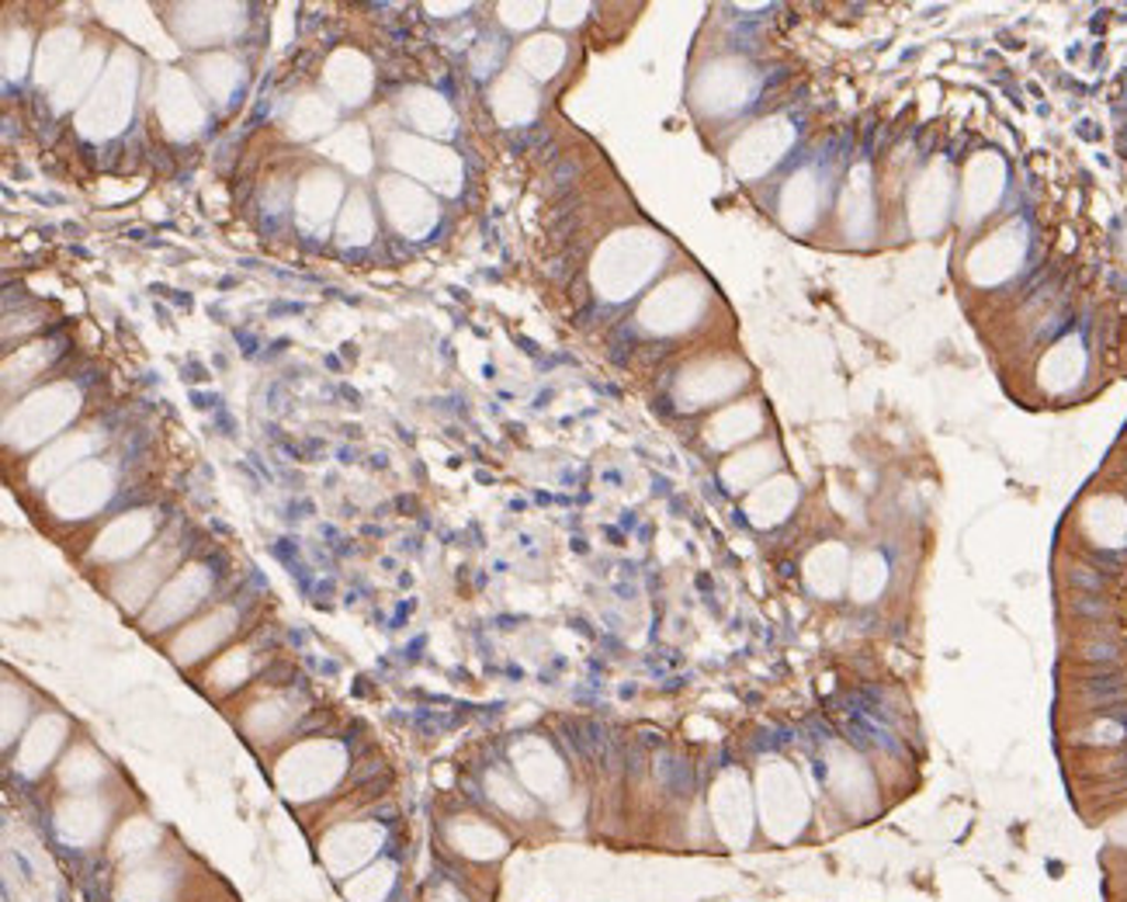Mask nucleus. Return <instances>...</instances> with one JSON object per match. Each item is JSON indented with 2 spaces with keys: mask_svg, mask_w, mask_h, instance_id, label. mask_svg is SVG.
<instances>
[{
  "mask_svg": "<svg viewBox=\"0 0 1127 902\" xmlns=\"http://www.w3.org/2000/svg\"><path fill=\"white\" fill-rule=\"evenodd\" d=\"M1072 593H1103V587H1107V577H1103V569L1096 566H1086V563H1072L1069 566V574H1065Z\"/></svg>",
  "mask_w": 1127,
  "mask_h": 902,
  "instance_id": "20e7f679",
  "label": "nucleus"
},
{
  "mask_svg": "<svg viewBox=\"0 0 1127 902\" xmlns=\"http://www.w3.org/2000/svg\"><path fill=\"white\" fill-rule=\"evenodd\" d=\"M236 344L243 347V355H247V358H254V355H257V347H260L250 330H236Z\"/></svg>",
  "mask_w": 1127,
  "mask_h": 902,
  "instance_id": "423d86ee",
  "label": "nucleus"
},
{
  "mask_svg": "<svg viewBox=\"0 0 1127 902\" xmlns=\"http://www.w3.org/2000/svg\"><path fill=\"white\" fill-rule=\"evenodd\" d=\"M1079 371H1082V350H1079L1075 341L1058 344V347L1051 350V355L1045 358V365H1041V376H1045V382H1048L1055 392H1062V389L1075 386Z\"/></svg>",
  "mask_w": 1127,
  "mask_h": 902,
  "instance_id": "f03ea898",
  "label": "nucleus"
},
{
  "mask_svg": "<svg viewBox=\"0 0 1127 902\" xmlns=\"http://www.w3.org/2000/svg\"><path fill=\"white\" fill-rule=\"evenodd\" d=\"M341 396H344V400H350V403H355V407H358V400H361V396H358V389H350V386H341Z\"/></svg>",
  "mask_w": 1127,
  "mask_h": 902,
  "instance_id": "9d476101",
  "label": "nucleus"
},
{
  "mask_svg": "<svg viewBox=\"0 0 1127 902\" xmlns=\"http://www.w3.org/2000/svg\"><path fill=\"white\" fill-rule=\"evenodd\" d=\"M1020 254H1024L1020 233H1016V230H1000L996 236L989 240V244H982L975 250V257H971V268H975V275H979L982 268H989V260H992V268H996V271H992V281H1000V278L1016 271V260H1020Z\"/></svg>",
  "mask_w": 1127,
  "mask_h": 902,
  "instance_id": "f257e3e1",
  "label": "nucleus"
},
{
  "mask_svg": "<svg viewBox=\"0 0 1127 902\" xmlns=\"http://www.w3.org/2000/svg\"><path fill=\"white\" fill-rule=\"evenodd\" d=\"M355 455H358L355 448H341V461H344V466H347V461H355Z\"/></svg>",
  "mask_w": 1127,
  "mask_h": 902,
  "instance_id": "f8f14e48",
  "label": "nucleus"
},
{
  "mask_svg": "<svg viewBox=\"0 0 1127 902\" xmlns=\"http://www.w3.org/2000/svg\"><path fill=\"white\" fill-rule=\"evenodd\" d=\"M215 421H219V427H223V434L226 437H233L236 431H233V421H230V413L226 410H215Z\"/></svg>",
  "mask_w": 1127,
  "mask_h": 902,
  "instance_id": "1a4fd4ad",
  "label": "nucleus"
},
{
  "mask_svg": "<svg viewBox=\"0 0 1127 902\" xmlns=\"http://www.w3.org/2000/svg\"><path fill=\"white\" fill-rule=\"evenodd\" d=\"M1000 178H1003V170H1000V164H996V160H982V164L971 167L968 194H971V205H975V209H971L975 215L989 212V205L1000 198V188H1003V181H1000Z\"/></svg>",
  "mask_w": 1127,
  "mask_h": 902,
  "instance_id": "7ed1b4c3",
  "label": "nucleus"
},
{
  "mask_svg": "<svg viewBox=\"0 0 1127 902\" xmlns=\"http://www.w3.org/2000/svg\"><path fill=\"white\" fill-rule=\"evenodd\" d=\"M202 379H209V368L198 365V361H188V382H202Z\"/></svg>",
  "mask_w": 1127,
  "mask_h": 902,
  "instance_id": "6e6552de",
  "label": "nucleus"
},
{
  "mask_svg": "<svg viewBox=\"0 0 1127 902\" xmlns=\"http://www.w3.org/2000/svg\"><path fill=\"white\" fill-rule=\"evenodd\" d=\"M191 403H194L198 410H209V407H212V410H223V400H219L215 392H198V389H194V392H191Z\"/></svg>",
  "mask_w": 1127,
  "mask_h": 902,
  "instance_id": "39448f33",
  "label": "nucleus"
},
{
  "mask_svg": "<svg viewBox=\"0 0 1127 902\" xmlns=\"http://www.w3.org/2000/svg\"><path fill=\"white\" fill-rule=\"evenodd\" d=\"M284 347H289V341H284V337H281V341H275V344H271V350H268V358H278Z\"/></svg>",
  "mask_w": 1127,
  "mask_h": 902,
  "instance_id": "9b49d317",
  "label": "nucleus"
},
{
  "mask_svg": "<svg viewBox=\"0 0 1127 902\" xmlns=\"http://www.w3.org/2000/svg\"><path fill=\"white\" fill-rule=\"evenodd\" d=\"M153 292H160V296H170V289H167V285H153ZM170 299H174V302H178V305H185V310H188V305H191V296H188V292H174Z\"/></svg>",
  "mask_w": 1127,
  "mask_h": 902,
  "instance_id": "0eeeda50",
  "label": "nucleus"
}]
</instances>
